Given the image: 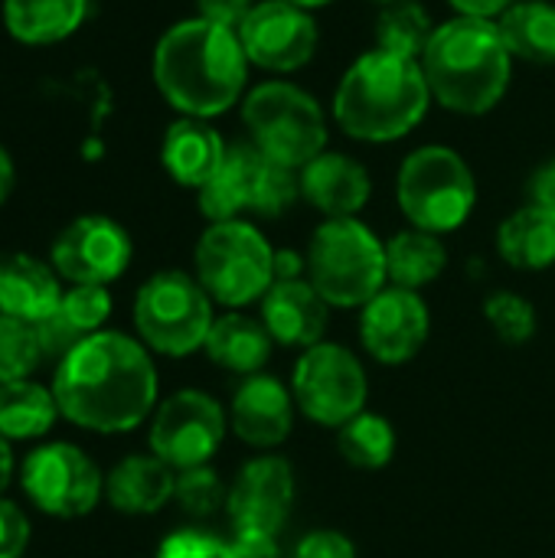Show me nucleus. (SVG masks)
Here are the masks:
<instances>
[{
	"instance_id": "obj_1",
	"label": "nucleus",
	"mask_w": 555,
	"mask_h": 558,
	"mask_svg": "<svg viewBox=\"0 0 555 558\" xmlns=\"http://www.w3.org/2000/svg\"><path fill=\"white\" fill-rule=\"evenodd\" d=\"M59 415L95 435L137 428L157 402V369L144 343L98 330L85 337L52 373Z\"/></svg>"
},
{
	"instance_id": "obj_2",
	"label": "nucleus",
	"mask_w": 555,
	"mask_h": 558,
	"mask_svg": "<svg viewBox=\"0 0 555 558\" xmlns=\"http://www.w3.org/2000/svg\"><path fill=\"white\" fill-rule=\"evenodd\" d=\"M249 78V56L236 29L203 16L170 26L154 49V82L186 118L229 111Z\"/></svg>"
},
{
	"instance_id": "obj_3",
	"label": "nucleus",
	"mask_w": 555,
	"mask_h": 558,
	"mask_svg": "<svg viewBox=\"0 0 555 558\" xmlns=\"http://www.w3.org/2000/svg\"><path fill=\"white\" fill-rule=\"evenodd\" d=\"M510 49L500 36V26L478 16H458L435 29L422 72L432 95L461 114L491 111L510 82Z\"/></svg>"
},
{
	"instance_id": "obj_4",
	"label": "nucleus",
	"mask_w": 555,
	"mask_h": 558,
	"mask_svg": "<svg viewBox=\"0 0 555 558\" xmlns=\"http://www.w3.org/2000/svg\"><path fill=\"white\" fill-rule=\"evenodd\" d=\"M429 95V78L415 59L376 49L360 56L343 75L334 114L350 137L396 141L425 118Z\"/></svg>"
},
{
	"instance_id": "obj_5",
	"label": "nucleus",
	"mask_w": 555,
	"mask_h": 558,
	"mask_svg": "<svg viewBox=\"0 0 555 558\" xmlns=\"http://www.w3.org/2000/svg\"><path fill=\"white\" fill-rule=\"evenodd\" d=\"M307 275L330 307H366L386 284V245L357 219H327L307 248Z\"/></svg>"
},
{
	"instance_id": "obj_6",
	"label": "nucleus",
	"mask_w": 555,
	"mask_h": 558,
	"mask_svg": "<svg viewBox=\"0 0 555 558\" xmlns=\"http://www.w3.org/2000/svg\"><path fill=\"white\" fill-rule=\"evenodd\" d=\"M196 281L226 307L252 304L275 284V252L242 219L213 222L196 245Z\"/></svg>"
},
{
	"instance_id": "obj_7",
	"label": "nucleus",
	"mask_w": 555,
	"mask_h": 558,
	"mask_svg": "<svg viewBox=\"0 0 555 558\" xmlns=\"http://www.w3.org/2000/svg\"><path fill=\"white\" fill-rule=\"evenodd\" d=\"M134 327L154 353L190 356L206 343L213 327L209 294L183 271H157L134 298Z\"/></svg>"
},
{
	"instance_id": "obj_8",
	"label": "nucleus",
	"mask_w": 555,
	"mask_h": 558,
	"mask_svg": "<svg viewBox=\"0 0 555 558\" xmlns=\"http://www.w3.org/2000/svg\"><path fill=\"white\" fill-rule=\"evenodd\" d=\"M242 118L252 131V144L285 167H307L324 154L327 124L317 101L288 82L258 85L242 108Z\"/></svg>"
},
{
	"instance_id": "obj_9",
	"label": "nucleus",
	"mask_w": 555,
	"mask_h": 558,
	"mask_svg": "<svg viewBox=\"0 0 555 558\" xmlns=\"http://www.w3.org/2000/svg\"><path fill=\"white\" fill-rule=\"evenodd\" d=\"M478 190L468 163L451 147H422L399 170V206L422 232H451L474 209Z\"/></svg>"
},
{
	"instance_id": "obj_10",
	"label": "nucleus",
	"mask_w": 555,
	"mask_h": 558,
	"mask_svg": "<svg viewBox=\"0 0 555 558\" xmlns=\"http://www.w3.org/2000/svg\"><path fill=\"white\" fill-rule=\"evenodd\" d=\"M301 190L291 167L272 160L255 144H232L219 173L200 190V209L209 222H229L239 213L281 216Z\"/></svg>"
},
{
	"instance_id": "obj_11",
	"label": "nucleus",
	"mask_w": 555,
	"mask_h": 558,
	"mask_svg": "<svg viewBox=\"0 0 555 558\" xmlns=\"http://www.w3.org/2000/svg\"><path fill=\"white\" fill-rule=\"evenodd\" d=\"M20 487L39 513L52 520H79L98 507L105 477L79 445L49 441L23 458Z\"/></svg>"
},
{
	"instance_id": "obj_12",
	"label": "nucleus",
	"mask_w": 555,
	"mask_h": 558,
	"mask_svg": "<svg viewBox=\"0 0 555 558\" xmlns=\"http://www.w3.org/2000/svg\"><path fill=\"white\" fill-rule=\"evenodd\" d=\"M294 402L311 422L340 428L363 412L366 373L360 360L337 343H314L294 366Z\"/></svg>"
},
{
	"instance_id": "obj_13",
	"label": "nucleus",
	"mask_w": 555,
	"mask_h": 558,
	"mask_svg": "<svg viewBox=\"0 0 555 558\" xmlns=\"http://www.w3.org/2000/svg\"><path fill=\"white\" fill-rule=\"evenodd\" d=\"M226 435V415L206 392L183 389L160 402L150 422V454L173 471L203 468Z\"/></svg>"
},
{
	"instance_id": "obj_14",
	"label": "nucleus",
	"mask_w": 555,
	"mask_h": 558,
	"mask_svg": "<svg viewBox=\"0 0 555 558\" xmlns=\"http://www.w3.org/2000/svg\"><path fill=\"white\" fill-rule=\"evenodd\" d=\"M131 235L108 216H79L52 242V268L69 284H111L131 265Z\"/></svg>"
},
{
	"instance_id": "obj_15",
	"label": "nucleus",
	"mask_w": 555,
	"mask_h": 558,
	"mask_svg": "<svg viewBox=\"0 0 555 558\" xmlns=\"http://www.w3.org/2000/svg\"><path fill=\"white\" fill-rule=\"evenodd\" d=\"M239 43L249 62L272 72H291L314 56L317 26L301 7L285 0H265L255 3L245 23L239 26Z\"/></svg>"
},
{
	"instance_id": "obj_16",
	"label": "nucleus",
	"mask_w": 555,
	"mask_h": 558,
	"mask_svg": "<svg viewBox=\"0 0 555 558\" xmlns=\"http://www.w3.org/2000/svg\"><path fill=\"white\" fill-rule=\"evenodd\" d=\"M429 337V307L415 291L383 288L360 317V340L379 363L412 360Z\"/></svg>"
},
{
	"instance_id": "obj_17",
	"label": "nucleus",
	"mask_w": 555,
	"mask_h": 558,
	"mask_svg": "<svg viewBox=\"0 0 555 558\" xmlns=\"http://www.w3.org/2000/svg\"><path fill=\"white\" fill-rule=\"evenodd\" d=\"M294 504V471L285 458H255L249 461L236 484L229 487V517L236 530H258V533H278L288 520V510Z\"/></svg>"
},
{
	"instance_id": "obj_18",
	"label": "nucleus",
	"mask_w": 555,
	"mask_h": 558,
	"mask_svg": "<svg viewBox=\"0 0 555 558\" xmlns=\"http://www.w3.org/2000/svg\"><path fill=\"white\" fill-rule=\"evenodd\" d=\"M294 425L291 396L275 376H249L232 396V428L252 448H278Z\"/></svg>"
},
{
	"instance_id": "obj_19",
	"label": "nucleus",
	"mask_w": 555,
	"mask_h": 558,
	"mask_svg": "<svg viewBox=\"0 0 555 558\" xmlns=\"http://www.w3.org/2000/svg\"><path fill=\"white\" fill-rule=\"evenodd\" d=\"M62 278L26 252H0V314L39 324L59 311Z\"/></svg>"
},
{
	"instance_id": "obj_20",
	"label": "nucleus",
	"mask_w": 555,
	"mask_h": 558,
	"mask_svg": "<svg viewBox=\"0 0 555 558\" xmlns=\"http://www.w3.org/2000/svg\"><path fill=\"white\" fill-rule=\"evenodd\" d=\"M327 307L311 281H275L262 301L265 330L285 347H314L327 330Z\"/></svg>"
},
{
	"instance_id": "obj_21",
	"label": "nucleus",
	"mask_w": 555,
	"mask_h": 558,
	"mask_svg": "<svg viewBox=\"0 0 555 558\" xmlns=\"http://www.w3.org/2000/svg\"><path fill=\"white\" fill-rule=\"evenodd\" d=\"M177 474L157 454H131L105 477V497L118 513L150 517L173 500Z\"/></svg>"
},
{
	"instance_id": "obj_22",
	"label": "nucleus",
	"mask_w": 555,
	"mask_h": 558,
	"mask_svg": "<svg viewBox=\"0 0 555 558\" xmlns=\"http://www.w3.org/2000/svg\"><path fill=\"white\" fill-rule=\"evenodd\" d=\"M226 150L222 137L203 118H180L164 134L160 160L180 186L203 190L219 173Z\"/></svg>"
},
{
	"instance_id": "obj_23",
	"label": "nucleus",
	"mask_w": 555,
	"mask_h": 558,
	"mask_svg": "<svg viewBox=\"0 0 555 558\" xmlns=\"http://www.w3.org/2000/svg\"><path fill=\"white\" fill-rule=\"evenodd\" d=\"M301 193L330 219H353L370 199L366 170L343 154H321L301 173Z\"/></svg>"
},
{
	"instance_id": "obj_24",
	"label": "nucleus",
	"mask_w": 555,
	"mask_h": 558,
	"mask_svg": "<svg viewBox=\"0 0 555 558\" xmlns=\"http://www.w3.org/2000/svg\"><path fill=\"white\" fill-rule=\"evenodd\" d=\"M88 16V0H3V26L16 43L49 46L69 39Z\"/></svg>"
},
{
	"instance_id": "obj_25",
	"label": "nucleus",
	"mask_w": 555,
	"mask_h": 558,
	"mask_svg": "<svg viewBox=\"0 0 555 558\" xmlns=\"http://www.w3.org/2000/svg\"><path fill=\"white\" fill-rule=\"evenodd\" d=\"M59 415V402L52 386L36 379L0 383V435L13 441H36L52 432Z\"/></svg>"
},
{
	"instance_id": "obj_26",
	"label": "nucleus",
	"mask_w": 555,
	"mask_h": 558,
	"mask_svg": "<svg viewBox=\"0 0 555 558\" xmlns=\"http://www.w3.org/2000/svg\"><path fill=\"white\" fill-rule=\"evenodd\" d=\"M203 350L216 366H222L229 373L255 376L272 356V333L265 330V324H255L252 317L226 314V317L213 320Z\"/></svg>"
},
{
	"instance_id": "obj_27",
	"label": "nucleus",
	"mask_w": 555,
	"mask_h": 558,
	"mask_svg": "<svg viewBox=\"0 0 555 558\" xmlns=\"http://www.w3.org/2000/svg\"><path fill=\"white\" fill-rule=\"evenodd\" d=\"M500 255L523 271H540L555 262V213L533 203L517 209L497 232Z\"/></svg>"
},
{
	"instance_id": "obj_28",
	"label": "nucleus",
	"mask_w": 555,
	"mask_h": 558,
	"mask_svg": "<svg viewBox=\"0 0 555 558\" xmlns=\"http://www.w3.org/2000/svg\"><path fill=\"white\" fill-rule=\"evenodd\" d=\"M445 262L448 252L432 232L409 229L386 242V275L396 288L415 291L422 284H432L445 271Z\"/></svg>"
},
{
	"instance_id": "obj_29",
	"label": "nucleus",
	"mask_w": 555,
	"mask_h": 558,
	"mask_svg": "<svg viewBox=\"0 0 555 558\" xmlns=\"http://www.w3.org/2000/svg\"><path fill=\"white\" fill-rule=\"evenodd\" d=\"M500 36L510 49V56H520L527 62H555V7L543 0L514 3L500 16Z\"/></svg>"
},
{
	"instance_id": "obj_30",
	"label": "nucleus",
	"mask_w": 555,
	"mask_h": 558,
	"mask_svg": "<svg viewBox=\"0 0 555 558\" xmlns=\"http://www.w3.org/2000/svg\"><path fill=\"white\" fill-rule=\"evenodd\" d=\"M435 29H432V20L429 13L412 3V0H396L383 10L379 16V26H376V39H379V49L383 52H393V56H402V59H422L429 43H432Z\"/></svg>"
},
{
	"instance_id": "obj_31",
	"label": "nucleus",
	"mask_w": 555,
	"mask_h": 558,
	"mask_svg": "<svg viewBox=\"0 0 555 558\" xmlns=\"http://www.w3.org/2000/svg\"><path fill=\"white\" fill-rule=\"evenodd\" d=\"M337 448H340V454L353 468L376 471V468H386L389 464V458L396 451V435H393V425L383 415L360 412L347 425H340Z\"/></svg>"
},
{
	"instance_id": "obj_32",
	"label": "nucleus",
	"mask_w": 555,
	"mask_h": 558,
	"mask_svg": "<svg viewBox=\"0 0 555 558\" xmlns=\"http://www.w3.org/2000/svg\"><path fill=\"white\" fill-rule=\"evenodd\" d=\"M43 366L36 324L0 314V383L29 379Z\"/></svg>"
},
{
	"instance_id": "obj_33",
	"label": "nucleus",
	"mask_w": 555,
	"mask_h": 558,
	"mask_svg": "<svg viewBox=\"0 0 555 558\" xmlns=\"http://www.w3.org/2000/svg\"><path fill=\"white\" fill-rule=\"evenodd\" d=\"M59 314L82 333L92 337L105 327V320L111 317V294L105 284H72L62 291L59 301Z\"/></svg>"
},
{
	"instance_id": "obj_34",
	"label": "nucleus",
	"mask_w": 555,
	"mask_h": 558,
	"mask_svg": "<svg viewBox=\"0 0 555 558\" xmlns=\"http://www.w3.org/2000/svg\"><path fill=\"white\" fill-rule=\"evenodd\" d=\"M484 314L491 320V327L497 330V337L504 343H527L533 333H536V311L530 301H523L520 294L514 291H497L487 298L484 304Z\"/></svg>"
},
{
	"instance_id": "obj_35",
	"label": "nucleus",
	"mask_w": 555,
	"mask_h": 558,
	"mask_svg": "<svg viewBox=\"0 0 555 558\" xmlns=\"http://www.w3.org/2000/svg\"><path fill=\"white\" fill-rule=\"evenodd\" d=\"M173 500L180 504L183 513L190 517H209L216 513L229 494L222 490V481L213 468H190V471H177V490H173Z\"/></svg>"
},
{
	"instance_id": "obj_36",
	"label": "nucleus",
	"mask_w": 555,
	"mask_h": 558,
	"mask_svg": "<svg viewBox=\"0 0 555 558\" xmlns=\"http://www.w3.org/2000/svg\"><path fill=\"white\" fill-rule=\"evenodd\" d=\"M36 337H39V350H43V363H52V366H59L85 337L56 311V314H49L46 320H39L36 324Z\"/></svg>"
},
{
	"instance_id": "obj_37",
	"label": "nucleus",
	"mask_w": 555,
	"mask_h": 558,
	"mask_svg": "<svg viewBox=\"0 0 555 558\" xmlns=\"http://www.w3.org/2000/svg\"><path fill=\"white\" fill-rule=\"evenodd\" d=\"M157 558H226V543L206 530H177L160 543Z\"/></svg>"
},
{
	"instance_id": "obj_38",
	"label": "nucleus",
	"mask_w": 555,
	"mask_h": 558,
	"mask_svg": "<svg viewBox=\"0 0 555 558\" xmlns=\"http://www.w3.org/2000/svg\"><path fill=\"white\" fill-rule=\"evenodd\" d=\"M29 546V520L26 513L0 497V558H23Z\"/></svg>"
},
{
	"instance_id": "obj_39",
	"label": "nucleus",
	"mask_w": 555,
	"mask_h": 558,
	"mask_svg": "<svg viewBox=\"0 0 555 558\" xmlns=\"http://www.w3.org/2000/svg\"><path fill=\"white\" fill-rule=\"evenodd\" d=\"M294 558H357V549L343 533L314 530L294 546Z\"/></svg>"
},
{
	"instance_id": "obj_40",
	"label": "nucleus",
	"mask_w": 555,
	"mask_h": 558,
	"mask_svg": "<svg viewBox=\"0 0 555 558\" xmlns=\"http://www.w3.org/2000/svg\"><path fill=\"white\" fill-rule=\"evenodd\" d=\"M226 558H278V543L272 533L236 530V536L226 543Z\"/></svg>"
},
{
	"instance_id": "obj_41",
	"label": "nucleus",
	"mask_w": 555,
	"mask_h": 558,
	"mask_svg": "<svg viewBox=\"0 0 555 558\" xmlns=\"http://www.w3.org/2000/svg\"><path fill=\"white\" fill-rule=\"evenodd\" d=\"M200 7V16L216 23V26H226V29H236L245 23V16L252 13V0H196Z\"/></svg>"
},
{
	"instance_id": "obj_42",
	"label": "nucleus",
	"mask_w": 555,
	"mask_h": 558,
	"mask_svg": "<svg viewBox=\"0 0 555 558\" xmlns=\"http://www.w3.org/2000/svg\"><path fill=\"white\" fill-rule=\"evenodd\" d=\"M458 10H461V16H478V20H491V16H504L517 0H451Z\"/></svg>"
},
{
	"instance_id": "obj_43",
	"label": "nucleus",
	"mask_w": 555,
	"mask_h": 558,
	"mask_svg": "<svg viewBox=\"0 0 555 558\" xmlns=\"http://www.w3.org/2000/svg\"><path fill=\"white\" fill-rule=\"evenodd\" d=\"M533 199L555 213V160L533 177Z\"/></svg>"
},
{
	"instance_id": "obj_44",
	"label": "nucleus",
	"mask_w": 555,
	"mask_h": 558,
	"mask_svg": "<svg viewBox=\"0 0 555 558\" xmlns=\"http://www.w3.org/2000/svg\"><path fill=\"white\" fill-rule=\"evenodd\" d=\"M13 183H16V167H13V157L7 154V147H0V206L10 199V193H13Z\"/></svg>"
},
{
	"instance_id": "obj_45",
	"label": "nucleus",
	"mask_w": 555,
	"mask_h": 558,
	"mask_svg": "<svg viewBox=\"0 0 555 558\" xmlns=\"http://www.w3.org/2000/svg\"><path fill=\"white\" fill-rule=\"evenodd\" d=\"M301 271V258L291 252H275V281H291Z\"/></svg>"
},
{
	"instance_id": "obj_46",
	"label": "nucleus",
	"mask_w": 555,
	"mask_h": 558,
	"mask_svg": "<svg viewBox=\"0 0 555 558\" xmlns=\"http://www.w3.org/2000/svg\"><path fill=\"white\" fill-rule=\"evenodd\" d=\"M13 471H16V461H13V448H10V441L0 435V494L10 487V481H13Z\"/></svg>"
},
{
	"instance_id": "obj_47",
	"label": "nucleus",
	"mask_w": 555,
	"mask_h": 558,
	"mask_svg": "<svg viewBox=\"0 0 555 558\" xmlns=\"http://www.w3.org/2000/svg\"><path fill=\"white\" fill-rule=\"evenodd\" d=\"M285 3H294V7H301V10H307V7H324V3H330V0H285Z\"/></svg>"
},
{
	"instance_id": "obj_48",
	"label": "nucleus",
	"mask_w": 555,
	"mask_h": 558,
	"mask_svg": "<svg viewBox=\"0 0 555 558\" xmlns=\"http://www.w3.org/2000/svg\"><path fill=\"white\" fill-rule=\"evenodd\" d=\"M383 3H396V0H383Z\"/></svg>"
}]
</instances>
